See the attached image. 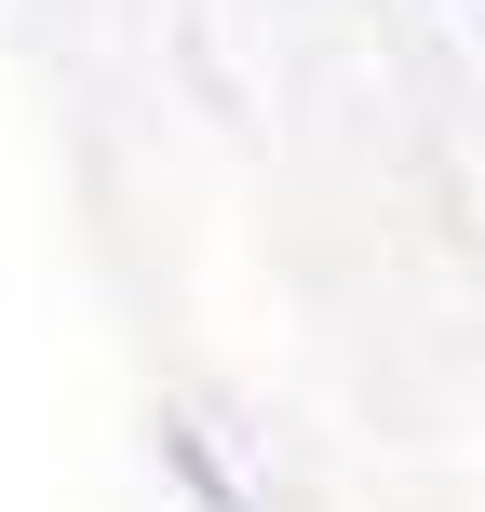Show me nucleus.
Masks as SVG:
<instances>
[{"instance_id":"nucleus-1","label":"nucleus","mask_w":485,"mask_h":512,"mask_svg":"<svg viewBox=\"0 0 485 512\" xmlns=\"http://www.w3.org/2000/svg\"><path fill=\"white\" fill-rule=\"evenodd\" d=\"M162 459H176V472H189V486H203L216 512H243V499H230V472H216V459H203V432H162Z\"/></svg>"}]
</instances>
